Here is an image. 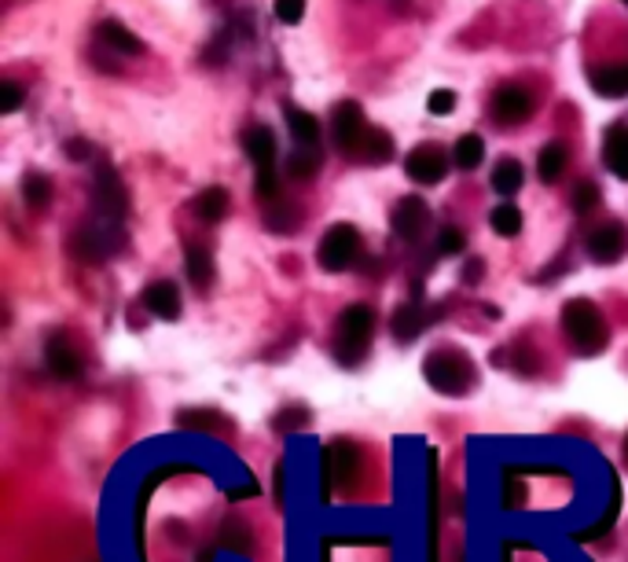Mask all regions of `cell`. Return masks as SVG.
Wrapping results in <instances>:
<instances>
[{
	"instance_id": "1",
	"label": "cell",
	"mask_w": 628,
	"mask_h": 562,
	"mask_svg": "<svg viewBox=\"0 0 628 562\" xmlns=\"http://www.w3.org/2000/svg\"><path fill=\"white\" fill-rule=\"evenodd\" d=\"M371 331H375V313L371 306H345L342 317H338V328H335V353L342 364H353L367 353V342H371Z\"/></svg>"
},
{
	"instance_id": "2",
	"label": "cell",
	"mask_w": 628,
	"mask_h": 562,
	"mask_svg": "<svg viewBox=\"0 0 628 562\" xmlns=\"http://www.w3.org/2000/svg\"><path fill=\"white\" fill-rule=\"evenodd\" d=\"M562 328L573 342L577 353H599L606 346V324H602V313L584 302V298H573L566 309H562Z\"/></svg>"
},
{
	"instance_id": "3",
	"label": "cell",
	"mask_w": 628,
	"mask_h": 562,
	"mask_svg": "<svg viewBox=\"0 0 628 562\" xmlns=\"http://www.w3.org/2000/svg\"><path fill=\"white\" fill-rule=\"evenodd\" d=\"M423 375H427V382L434 390L452 393V397H459L470 386V364H467V357L459 349H438V353H430L427 364H423Z\"/></svg>"
},
{
	"instance_id": "4",
	"label": "cell",
	"mask_w": 628,
	"mask_h": 562,
	"mask_svg": "<svg viewBox=\"0 0 628 562\" xmlns=\"http://www.w3.org/2000/svg\"><path fill=\"white\" fill-rule=\"evenodd\" d=\"M356 257H360V232L353 224H331L327 235L320 239V250H316L320 268L345 272V268H353Z\"/></svg>"
},
{
	"instance_id": "5",
	"label": "cell",
	"mask_w": 628,
	"mask_h": 562,
	"mask_svg": "<svg viewBox=\"0 0 628 562\" xmlns=\"http://www.w3.org/2000/svg\"><path fill=\"white\" fill-rule=\"evenodd\" d=\"M367 129H371V125L364 121V110H360L356 99H342V103L335 107V114H331V136H335V148H338V151H345V155L360 151Z\"/></svg>"
},
{
	"instance_id": "6",
	"label": "cell",
	"mask_w": 628,
	"mask_h": 562,
	"mask_svg": "<svg viewBox=\"0 0 628 562\" xmlns=\"http://www.w3.org/2000/svg\"><path fill=\"white\" fill-rule=\"evenodd\" d=\"M92 199H96V210H99L107 221H121L125 210H129V195H125V184H121V177H118L110 166H99V170H96Z\"/></svg>"
},
{
	"instance_id": "7",
	"label": "cell",
	"mask_w": 628,
	"mask_h": 562,
	"mask_svg": "<svg viewBox=\"0 0 628 562\" xmlns=\"http://www.w3.org/2000/svg\"><path fill=\"white\" fill-rule=\"evenodd\" d=\"M628 254V228L624 224H599L588 235V257L595 265H613Z\"/></svg>"
},
{
	"instance_id": "8",
	"label": "cell",
	"mask_w": 628,
	"mask_h": 562,
	"mask_svg": "<svg viewBox=\"0 0 628 562\" xmlns=\"http://www.w3.org/2000/svg\"><path fill=\"white\" fill-rule=\"evenodd\" d=\"M405 170H408V177H412L416 184H441L445 173H448V159H445L441 148L423 144V148H416V151L408 155Z\"/></svg>"
},
{
	"instance_id": "9",
	"label": "cell",
	"mask_w": 628,
	"mask_h": 562,
	"mask_svg": "<svg viewBox=\"0 0 628 562\" xmlns=\"http://www.w3.org/2000/svg\"><path fill=\"white\" fill-rule=\"evenodd\" d=\"M492 114L499 121H508V125H519V121H526L533 114V96L526 88H519V85H504L492 96Z\"/></svg>"
},
{
	"instance_id": "10",
	"label": "cell",
	"mask_w": 628,
	"mask_h": 562,
	"mask_svg": "<svg viewBox=\"0 0 628 562\" xmlns=\"http://www.w3.org/2000/svg\"><path fill=\"white\" fill-rule=\"evenodd\" d=\"M427 221H430V210H427V203L419 195H405L394 206V232L401 239H419L423 228H427Z\"/></svg>"
},
{
	"instance_id": "11",
	"label": "cell",
	"mask_w": 628,
	"mask_h": 562,
	"mask_svg": "<svg viewBox=\"0 0 628 562\" xmlns=\"http://www.w3.org/2000/svg\"><path fill=\"white\" fill-rule=\"evenodd\" d=\"M45 364H48V371H52L56 379H63V382H74V379L81 375V357L70 349V342H67L63 335H56V338L45 346Z\"/></svg>"
},
{
	"instance_id": "12",
	"label": "cell",
	"mask_w": 628,
	"mask_h": 562,
	"mask_svg": "<svg viewBox=\"0 0 628 562\" xmlns=\"http://www.w3.org/2000/svg\"><path fill=\"white\" fill-rule=\"evenodd\" d=\"M242 148H246V155H250V162H254L258 173H276V140H273L269 129H262V125L250 129L242 136Z\"/></svg>"
},
{
	"instance_id": "13",
	"label": "cell",
	"mask_w": 628,
	"mask_h": 562,
	"mask_svg": "<svg viewBox=\"0 0 628 562\" xmlns=\"http://www.w3.org/2000/svg\"><path fill=\"white\" fill-rule=\"evenodd\" d=\"M144 306L159 320H177L180 317V291H177V284H170V279H159V284H151L144 291Z\"/></svg>"
},
{
	"instance_id": "14",
	"label": "cell",
	"mask_w": 628,
	"mask_h": 562,
	"mask_svg": "<svg viewBox=\"0 0 628 562\" xmlns=\"http://www.w3.org/2000/svg\"><path fill=\"white\" fill-rule=\"evenodd\" d=\"M356 463H360V456H356V449H353L349 442H335V445L324 453V467H327V478H331L335 485H345V482L353 478Z\"/></svg>"
},
{
	"instance_id": "15",
	"label": "cell",
	"mask_w": 628,
	"mask_h": 562,
	"mask_svg": "<svg viewBox=\"0 0 628 562\" xmlns=\"http://www.w3.org/2000/svg\"><path fill=\"white\" fill-rule=\"evenodd\" d=\"M602 159H606V170L621 181H628V129H610L606 140H602Z\"/></svg>"
},
{
	"instance_id": "16",
	"label": "cell",
	"mask_w": 628,
	"mask_h": 562,
	"mask_svg": "<svg viewBox=\"0 0 628 562\" xmlns=\"http://www.w3.org/2000/svg\"><path fill=\"white\" fill-rule=\"evenodd\" d=\"M592 88L599 96H628V63H606L592 70Z\"/></svg>"
},
{
	"instance_id": "17",
	"label": "cell",
	"mask_w": 628,
	"mask_h": 562,
	"mask_svg": "<svg viewBox=\"0 0 628 562\" xmlns=\"http://www.w3.org/2000/svg\"><path fill=\"white\" fill-rule=\"evenodd\" d=\"M99 41H103L110 52H121V56H140V52H144V41H140L133 30H125L121 23H114V19L99 23Z\"/></svg>"
},
{
	"instance_id": "18",
	"label": "cell",
	"mask_w": 628,
	"mask_h": 562,
	"mask_svg": "<svg viewBox=\"0 0 628 562\" xmlns=\"http://www.w3.org/2000/svg\"><path fill=\"white\" fill-rule=\"evenodd\" d=\"M184 265H188V276H191V284L199 291H206L213 284V257L202 243H188L184 246Z\"/></svg>"
},
{
	"instance_id": "19",
	"label": "cell",
	"mask_w": 628,
	"mask_h": 562,
	"mask_svg": "<svg viewBox=\"0 0 628 562\" xmlns=\"http://www.w3.org/2000/svg\"><path fill=\"white\" fill-rule=\"evenodd\" d=\"M70 246H74V254L85 257V261H103V257L114 250V239L103 235L99 228H81V232L70 239Z\"/></svg>"
},
{
	"instance_id": "20",
	"label": "cell",
	"mask_w": 628,
	"mask_h": 562,
	"mask_svg": "<svg viewBox=\"0 0 628 562\" xmlns=\"http://www.w3.org/2000/svg\"><path fill=\"white\" fill-rule=\"evenodd\" d=\"M191 210H195L199 221L217 224V221H224V213H228V192H224V188H206V192L195 195Z\"/></svg>"
},
{
	"instance_id": "21",
	"label": "cell",
	"mask_w": 628,
	"mask_h": 562,
	"mask_svg": "<svg viewBox=\"0 0 628 562\" xmlns=\"http://www.w3.org/2000/svg\"><path fill=\"white\" fill-rule=\"evenodd\" d=\"M283 114H287V129H291V136L298 140L302 148H313L316 140H320V121H316L309 110H302V107H287Z\"/></svg>"
},
{
	"instance_id": "22",
	"label": "cell",
	"mask_w": 628,
	"mask_h": 562,
	"mask_svg": "<svg viewBox=\"0 0 628 562\" xmlns=\"http://www.w3.org/2000/svg\"><path fill=\"white\" fill-rule=\"evenodd\" d=\"M356 155H360L364 162H371V166L390 162V155H394V136L383 132V129H367V136H364V144H360Z\"/></svg>"
},
{
	"instance_id": "23",
	"label": "cell",
	"mask_w": 628,
	"mask_h": 562,
	"mask_svg": "<svg viewBox=\"0 0 628 562\" xmlns=\"http://www.w3.org/2000/svg\"><path fill=\"white\" fill-rule=\"evenodd\" d=\"M566 166H570L566 144H548V148L540 151V159H537V173H540L544 184H555V181L566 173Z\"/></svg>"
},
{
	"instance_id": "24",
	"label": "cell",
	"mask_w": 628,
	"mask_h": 562,
	"mask_svg": "<svg viewBox=\"0 0 628 562\" xmlns=\"http://www.w3.org/2000/svg\"><path fill=\"white\" fill-rule=\"evenodd\" d=\"M423 324H427L423 306H416V302L397 306V313H394V335H397L401 342H412V338L423 331Z\"/></svg>"
},
{
	"instance_id": "25",
	"label": "cell",
	"mask_w": 628,
	"mask_h": 562,
	"mask_svg": "<svg viewBox=\"0 0 628 562\" xmlns=\"http://www.w3.org/2000/svg\"><path fill=\"white\" fill-rule=\"evenodd\" d=\"M456 166L459 170H478L481 166V159H485V144H481V136H474V132H467V136H459L456 140Z\"/></svg>"
},
{
	"instance_id": "26",
	"label": "cell",
	"mask_w": 628,
	"mask_h": 562,
	"mask_svg": "<svg viewBox=\"0 0 628 562\" xmlns=\"http://www.w3.org/2000/svg\"><path fill=\"white\" fill-rule=\"evenodd\" d=\"M522 166L515 162V159H504V162H499L496 170H492V188L499 192V195H515L519 188H522Z\"/></svg>"
},
{
	"instance_id": "27",
	"label": "cell",
	"mask_w": 628,
	"mask_h": 562,
	"mask_svg": "<svg viewBox=\"0 0 628 562\" xmlns=\"http://www.w3.org/2000/svg\"><path fill=\"white\" fill-rule=\"evenodd\" d=\"M489 224H492V232H496V235L511 239V235H519V232H522V213H519L515 206H496V210L489 213Z\"/></svg>"
},
{
	"instance_id": "28",
	"label": "cell",
	"mask_w": 628,
	"mask_h": 562,
	"mask_svg": "<svg viewBox=\"0 0 628 562\" xmlns=\"http://www.w3.org/2000/svg\"><path fill=\"white\" fill-rule=\"evenodd\" d=\"M316 170H320V159H316V151H313V148L291 151V159H287V173H291L294 181H309V177H316Z\"/></svg>"
},
{
	"instance_id": "29",
	"label": "cell",
	"mask_w": 628,
	"mask_h": 562,
	"mask_svg": "<svg viewBox=\"0 0 628 562\" xmlns=\"http://www.w3.org/2000/svg\"><path fill=\"white\" fill-rule=\"evenodd\" d=\"M23 195H26L30 206H48V203H52V184H48V177L30 173V177L23 181Z\"/></svg>"
},
{
	"instance_id": "30",
	"label": "cell",
	"mask_w": 628,
	"mask_h": 562,
	"mask_svg": "<svg viewBox=\"0 0 628 562\" xmlns=\"http://www.w3.org/2000/svg\"><path fill=\"white\" fill-rule=\"evenodd\" d=\"M467 246V235L459 232V228H441L438 232V243H434V250L441 254V257H456L459 250Z\"/></svg>"
},
{
	"instance_id": "31",
	"label": "cell",
	"mask_w": 628,
	"mask_h": 562,
	"mask_svg": "<svg viewBox=\"0 0 628 562\" xmlns=\"http://www.w3.org/2000/svg\"><path fill=\"white\" fill-rule=\"evenodd\" d=\"M599 206V188L592 184V181H581L577 188H573V210L577 213H588V210H595Z\"/></svg>"
},
{
	"instance_id": "32",
	"label": "cell",
	"mask_w": 628,
	"mask_h": 562,
	"mask_svg": "<svg viewBox=\"0 0 628 562\" xmlns=\"http://www.w3.org/2000/svg\"><path fill=\"white\" fill-rule=\"evenodd\" d=\"M273 12H276V19H280V23L294 26V23H302V19H305V0H276Z\"/></svg>"
},
{
	"instance_id": "33",
	"label": "cell",
	"mask_w": 628,
	"mask_h": 562,
	"mask_svg": "<svg viewBox=\"0 0 628 562\" xmlns=\"http://www.w3.org/2000/svg\"><path fill=\"white\" fill-rule=\"evenodd\" d=\"M23 107V88L15 81H0V114H12Z\"/></svg>"
},
{
	"instance_id": "34",
	"label": "cell",
	"mask_w": 628,
	"mask_h": 562,
	"mask_svg": "<svg viewBox=\"0 0 628 562\" xmlns=\"http://www.w3.org/2000/svg\"><path fill=\"white\" fill-rule=\"evenodd\" d=\"M427 110H430V114H452V110H456V92H452V88H438V92H430Z\"/></svg>"
},
{
	"instance_id": "35",
	"label": "cell",
	"mask_w": 628,
	"mask_h": 562,
	"mask_svg": "<svg viewBox=\"0 0 628 562\" xmlns=\"http://www.w3.org/2000/svg\"><path fill=\"white\" fill-rule=\"evenodd\" d=\"M519 504H522V482L515 474H508L504 478V511H515Z\"/></svg>"
},
{
	"instance_id": "36",
	"label": "cell",
	"mask_w": 628,
	"mask_h": 562,
	"mask_svg": "<svg viewBox=\"0 0 628 562\" xmlns=\"http://www.w3.org/2000/svg\"><path fill=\"white\" fill-rule=\"evenodd\" d=\"M232 536H239V540H235L239 547H250V533H246V526H242V522H235V518H228V522H224V540L232 544Z\"/></svg>"
},
{
	"instance_id": "37",
	"label": "cell",
	"mask_w": 628,
	"mask_h": 562,
	"mask_svg": "<svg viewBox=\"0 0 628 562\" xmlns=\"http://www.w3.org/2000/svg\"><path fill=\"white\" fill-rule=\"evenodd\" d=\"M463 279H467V284H478V279H481V261H478V257L463 268Z\"/></svg>"
},
{
	"instance_id": "38",
	"label": "cell",
	"mask_w": 628,
	"mask_h": 562,
	"mask_svg": "<svg viewBox=\"0 0 628 562\" xmlns=\"http://www.w3.org/2000/svg\"><path fill=\"white\" fill-rule=\"evenodd\" d=\"M624 453H628V438H624Z\"/></svg>"
},
{
	"instance_id": "39",
	"label": "cell",
	"mask_w": 628,
	"mask_h": 562,
	"mask_svg": "<svg viewBox=\"0 0 628 562\" xmlns=\"http://www.w3.org/2000/svg\"><path fill=\"white\" fill-rule=\"evenodd\" d=\"M624 5H628V0H624Z\"/></svg>"
}]
</instances>
